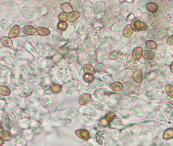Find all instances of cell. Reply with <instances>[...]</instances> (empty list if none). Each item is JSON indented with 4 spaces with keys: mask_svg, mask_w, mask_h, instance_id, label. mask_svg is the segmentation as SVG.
<instances>
[{
    "mask_svg": "<svg viewBox=\"0 0 173 146\" xmlns=\"http://www.w3.org/2000/svg\"><path fill=\"white\" fill-rule=\"evenodd\" d=\"M9 81L11 84L16 87H19L24 85L26 82V79L22 74L18 72L12 73L10 75Z\"/></svg>",
    "mask_w": 173,
    "mask_h": 146,
    "instance_id": "1",
    "label": "cell"
},
{
    "mask_svg": "<svg viewBox=\"0 0 173 146\" xmlns=\"http://www.w3.org/2000/svg\"><path fill=\"white\" fill-rule=\"evenodd\" d=\"M33 93V87L30 84H25L22 85L19 88L18 93L20 97L28 98L32 95Z\"/></svg>",
    "mask_w": 173,
    "mask_h": 146,
    "instance_id": "2",
    "label": "cell"
},
{
    "mask_svg": "<svg viewBox=\"0 0 173 146\" xmlns=\"http://www.w3.org/2000/svg\"><path fill=\"white\" fill-rule=\"evenodd\" d=\"M85 57L89 63H95L97 62L98 54L95 50H89L85 54Z\"/></svg>",
    "mask_w": 173,
    "mask_h": 146,
    "instance_id": "3",
    "label": "cell"
},
{
    "mask_svg": "<svg viewBox=\"0 0 173 146\" xmlns=\"http://www.w3.org/2000/svg\"><path fill=\"white\" fill-rule=\"evenodd\" d=\"M31 132L34 136H38L42 134L44 132V128L40 124L35 123L31 128Z\"/></svg>",
    "mask_w": 173,
    "mask_h": 146,
    "instance_id": "4",
    "label": "cell"
},
{
    "mask_svg": "<svg viewBox=\"0 0 173 146\" xmlns=\"http://www.w3.org/2000/svg\"><path fill=\"white\" fill-rule=\"evenodd\" d=\"M127 67L132 70H136L138 69V63L133 58L132 55L129 54L127 57Z\"/></svg>",
    "mask_w": 173,
    "mask_h": 146,
    "instance_id": "5",
    "label": "cell"
},
{
    "mask_svg": "<svg viewBox=\"0 0 173 146\" xmlns=\"http://www.w3.org/2000/svg\"><path fill=\"white\" fill-rule=\"evenodd\" d=\"M20 33V27L18 25H15L10 29L9 32V37L10 38H15L19 35Z\"/></svg>",
    "mask_w": 173,
    "mask_h": 146,
    "instance_id": "6",
    "label": "cell"
},
{
    "mask_svg": "<svg viewBox=\"0 0 173 146\" xmlns=\"http://www.w3.org/2000/svg\"><path fill=\"white\" fill-rule=\"evenodd\" d=\"M143 48L141 47H137L134 49L132 52V56L135 61H138L142 56Z\"/></svg>",
    "mask_w": 173,
    "mask_h": 146,
    "instance_id": "7",
    "label": "cell"
},
{
    "mask_svg": "<svg viewBox=\"0 0 173 146\" xmlns=\"http://www.w3.org/2000/svg\"><path fill=\"white\" fill-rule=\"evenodd\" d=\"M91 98V96L89 93H84L81 95L79 98V103L80 105H84L89 103Z\"/></svg>",
    "mask_w": 173,
    "mask_h": 146,
    "instance_id": "8",
    "label": "cell"
},
{
    "mask_svg": "<svg viewBox=\"0 0 173 146\" xmlns=\"http://www.w3.org/2000/svg\"><path fill=\"white\" fill-rule=\"evenodd\" d=\"M133 79L135 82L140 83L143 81V74L141 70H137L134 73Z\"/></svg>",
    "mask_w": 173,
    "mask_h": 146,
    "instance_id": "9",
    "label": "cell"
},
{
    "mask_svg": "<svg viewBox=\"0 0 173 146\" xmlns=\"http://www.w3.org/2000/svg\"><path fill=\"white\" fill-rule=\"evenodd\" d=\"M131 26L135 32H139L141 30V21L139 18H135L131 22Z\"/></svg>",
    "mask_w": 173,
    "mask_h": 146,
    "instance_id": "10",
    "label": "cell"
},
{
    "mask_svg": "<svg viewBox=\"0 0 173 146\" xmlns=\"http://www.w3.org/2000/svg\"><path fill=\"white\" fill-rule=\"evenodd\" d=\"M22 32L24 34H27V35H33L37 32V28H35L34 26L28 25L24 26L23 28Z\"/></svg>",
    "mask_w": 173,
    "mask_h": 146,
    "instance_id": "11",
    "label": "cell"
},
{
    "mask_svg": "<svg viewBox=\"0 0 173 146\" xmlns=\"http://www.w3.org/2000/svg\"><path fill=\"white\" fill-rule=\"evenodd\" d=\"M83 71L85 74H87L89 75H95L96 73V71H95V67L90 63L85 64L83 66Z\"/></svg>",
    "mask_w": 173,
    "mask_h": 146,
    "instance_id": "12",
    "label": "cell"
},
{
    "mask_svg": "<svg viewBox=\"0 0 173 146\" xmlns=\"http://www.w3.org/2000/svg\"><path fill=\"white\" fill-rule=\"evenodd\" d=\"M80 16V13L77 11H73L68 15L69 22H73L77 20Z\"/></svg>",
    "mask_w": 173,
    "mask_h": 146,
    "instance_id": "13",
    "label": "cell"
},
{
    "mask_svg": "<svg viewBox=\"0 0 173 146\" xmlns=\"http://www.w3.org/2000/svg\"><path fill=\"white\" fill-rule=\"evenodd\" d=\"M36 28L37 34L41 36H47L51 33L50 30L47 28L38 26Z\"/></svg>",
    "mask_w": 173,
    "mask_h": 146,
    "instance_id": "14",
    "label": "cell"
},
{
    "mask_svg": "<svg viewBox=\"0 0 173 146\" xmlns=\"http://www.w3.org/2000/svg\"><path fill=\"white\" fill-rule=\"evenodd\" d=\"M1 42L2 45L6 47H11L13 46L12 40L8 36H2L1 38Z\"/></svg>",
    "mask_w": 173,
    "mask_h": 146,
    "instance_id": "15",
    "label": "cell"
},
{
    "mask_svg": "<svg viewBox=\"0 0 173 146\" xmlns=\"http://www.w3.org/2000/svg\"><path fill=\"white\" fill-rule=\"evenodd\" d=\"M122 53L120 51L118 50H114L111 51L109 53V59L111 60H116L119 59L121 56H122Z\"/></svg>",
    "mask_w": 173,
    "mask_h": 146,
    "instance_id": "16",
    "label": "cell"
},
{
    "mask_svg": "<svg viewBox=\"0 0 173 146\" xmlns=\"http://www.w3.org/2000/svg\"><path fill=\"white\" fill-rule=\"evenodd\" d=\"M68 115L70 117L74 119H76L78 117L79 115V111L78 109L75 108V107H72L68 111Z\"/></svg>",
    "mask_w": 173,
    "mask_h": 146,
    "instance_id": "17",
    "label": "cell"
},
{
    "mask_svg": "<svg viewBox=\"0 0 173 146\" xmlns=\"http://www.w3.org/2000/svg\"><path fill=\"white\" fill-rule=\"evenodd\" d=\"M75 133L78 138L82 139H86L89 136V132L87 130H77L75 132Z\"/></svg>",
    "mask_w": 173,
    "mask_h": 146,
    "instance_id": "18",
    "label": "cell"
},
{
    "mask_svg": "<svg viewBox=\"0 0 173 146\" xmlns=\"http://www.w3.org/2000/svg\"><path fill=\"white\" fill-rule=\"evenodd\" d=\"M60 8L64 13H71L73 11V8L70 3L66 2L61 4Z\"/></svg>",
    "mask_w": 173,
    "mask_h": 146,
    "instance_id": "19",
    "label": "cell"
},
{
    "mask_svg": "<svg viewBox=\"0 0 173 146\" xmlns=\"http://www.w3.org/2000/svg\"><path fill=\"white\" fill-rule=\"evenodd\" d=\"M0 136H1V138L6 141L10 140L12 138V134H11L10 132L5 130H2L1 132Z\"/></svg>",
    "mask_w": 173,
    "mask_h": 146,
    "instance_id": "20",
    "label": "cell"
},
{
    "mask_svg": "<svg viewBox=\"0 0 173 146\" xmlns=\"http://www.w3.org/2000/svg\"><path fill=\"white\" fill-rule=\"evenodd\" d=\"M133 28H131V24H127L124 28L123 34L124 36H125L126 38H129L133 34Z\"/></svg>",
    "mask_w": 173,
    "mask_h": 146,
    "instance_id": "21",
    "label": "cell"
},
{
    "mask_svg": "<svg viewBox=\"0 0 173 146\" xmlns=\"http://www.w3.org/2000/svg\"><path fill=\"white\" fill-rule=\"evenodd\" d=\"M142 56L144 59H146L147 60H151L155 57L154 53L152 52V51L148 50L143 51Z\"/></svg>",
    "mask_w": 173,
    "mask_h": 146,
    "instance_id": "22",
    "label": "cell"
},
{
    "mask_svg": "<svg viewBox=\"0 0 173 146\" xmlns=\"http://www.w3.org/2000/svg\"><path fill=\"white\" fill-rule=\"evenodd\" d=\"M124 86L122 83L120 82H114L111 84L110 88L112 90L114 91H119L123 88Z\"/></svg>",
    "mask_w": 173,
    "mask_h": 146,
    "instance_id": "23",
    "label": "cell"
},
{
    "mask_svg": "<svg viewBox=\"0 0 173 146\" xmlns=\"http://www.w3.org/2000/svg\"><path fill=\"white\" fill-rule=\"evenodd\" d=\"M158 8L157 4L153 2L149 3L146 5L147 10L150 13H155L157 12Z\"/></svg>",
    "mask_w": 173,
    "mask_h": 146,
    "instance_id": "24",
    "label": "cell"
},
{
    "mask_svg": "<svg viewBox=\"0 0 173 146\" xmlns=\"http://www.w3.org/2000/svg\"><path fill=\"white\" fill-rule=\"evenodd\" d=\"M4 121L6 123H9L16 120V116L12 113H6L4 117Z\"/></svg>",
    "mask_w": 173,
    "mask_h": 146,
    "instance_id": "25",
    "label": "cell"
},
{
    "mask_svg": "<svg viewBox=\"0 0 173 146\" xmlns=\"http://www.w3.org/2000/svg\"><path fill=\"white\" fill-rule=\"evenodd\" d=\"M43 104L45 107L50 108L52 107L54 104V101L51 97H46L43 101Z\"/></svg>",
    "mask_w": 173,
    "mask_h": 146,
    "instance_id": "26",
    "label": "cell"
},
{
    "mask_svg": "<svg viewBox=\"0 0 173 146\" xmlns=\"http://www.w3.org/2000/svg\"><path fill=\"white\" fill-rule=\"evenodd\" d=\"M14 141L16 142V143L19 144H23L24 143L26 142V136L21 134H19L15 136L14 137Z\"/></svg>",
    "mask_w": 173,
    "mask_h": 146,
    "instance_id": "27",
    "label": "cell"
},
{
    "mask_svg": "<svg viewBox=\"0 0 173 146\" xmlns=\"http://www.w3.org/2000/svg\"><path fill=\"white\" fill-rule=\"evenodd\" d=\"M0 94L4 96H8L10 95L11 91L9 87L6 86H0Z\"/></svg>",
    "mask_w": 173,
    "mask_h": 146,
    "instance_id": "28",
    "label": "cell"
},
{
    "mask_svg": "<svg viewBox=\"0 0 173 146\" xmlns=\"http://www.w3.org/2000/svg\"><path fill=\"white\" fill-rule=\"evenodd\" d=\"M145 46L150 50H154L157 48V45L154 41L148 40L145 42Z\"/></svg>",
    "mask_w": 173,
    "mask_h": 146,
    "instance_id": "29",
    "label": "cell"
},
{
    "mask_svg": "<svg viewBox=\"0 0 173 146\" xmlns=\"http://www.w3.org/2000/svg\"><path fill=\"white\" fill-rule=\"evenodd\" d=\"M163 138L165 140H170L173 138V129L169 128L166 130L163 134Z\"/></svg>",
    "mask_w": 173,
    "mask_h": 146,
    "instance_id": "30",
    "label": "cell"
},
{
    "mask_svg": "<svg viewBox=\"0 0 173 146\" xmlns=\"http://www.w3.org/2000/svg\"><path fill=\"white\" fill-rule=\"evenodd\" d=\"M17 113H18V117L21 119L27 117L28 116V112H27L26 110L24 109H18Z\"/></svg>",
    "mask_w": 173,
    "mask_h": 146,
    "instance_id": "31",
    "label": "cell"
},
{
    "mask_svg": "<svg viewBox=\"0 0 173 146\" xmlns=\"http://www.w3.org/2000/svg\"><path fill=\"white\" fill-rule=\"evenodd\" d=\"M116 117L115 114L113 112H110L108 113L107 114L105 117V119L107 121V122L110 123L115 119Z\"/></svg>",
    "mask_w": 173,
    "mask_h": 146,
    "instance_id": "32",
    "label": "cell"
},
{
    "mask_svg": "<svg viewBox=\"0 0 173 146\" xmlns=\"http://www.w3.org/2000/svg\"><path fill=\"white\" fill-rule=\"evenodd\" d=\"M165 92L169 97L173 96V86L171 84H167L165 86Z\"/></svg>",
    "mask_w": 173,
    "mask_h": 146,
    "instance_id": "33",
    "label": "cell"
},
{
    "mask_svg": "<svg viewBox=\"0 0 173 146\" xmlns=\"http://www.w3.org/2000/svg\"><path fill=\"white\" fill-rule=\"evenodd\" d=\"M83 80L87 83H91L95 80V77L93 75L85 74L83 76Z\"/></svg>",
    "mask_w": 173,
    "mask_h": 146,
    "instance_id": "34",
    "label": "cell"
},
{
    "mask_svg": "<svg viewBox=\"0 0 173 146\" xmlns=\"http://www.w3.org/2000/svg\"><path fill=\"white\" fill-rule=\"evenodd\" d=\"M68 23L66 22H60L57 24V28L60 31H64L68 28Z\"/></svg>",
    "mask_w": 173,
    "mask_h": 146,
    "instance_id": "35",
    "label": "cell"
},
{
    "mask_svg": "<svg viewBox=\"0 0 173 146\" xmlns=\"http://www.w3.org/2000/svg\"><path fill=\"white\" fill-rule=\"evenodd\" d=\"M51 88L53 93L56 94L60 92L62 89V86L60 85H53Z\"/></svg>",
    "mask_w": 173,
    "mask_h": 146,
    "instance_id": "36",
    "label": "cell"
},
{
    "mask_svg": "<svg viewBox=\"0 0 173 146\" xmlns=\"http://www.w3.org/2000/svg\"><path fill=\"white\" fill-rule=\"evenodd\" d=\"M58 20L60 22H66L68 20V15L64 12H61L58 15Z\"/></svg>",
    "mask_w": 173,
    "mask_h": 146,
    "instance_id": "37",
    "label": "cell"
},
{
    "mask_svg": "<svg viewBox=\"0 0 173 146\" xmlns=\"http://www.w3.org/2000/svg\"><path fill=\"white\" fill-rule=\"evenodd\" d=\"M95 113V111L92 108L89 107L88 109H85L84 111V114H86L87 115L89 116H94V113Z\"/></svg>",
    "mask_w": 173,
    "mask_h": 146,
    "instance_id": "38",
    "label": "cell"
},
{
    "mask_svg": "<svg viewBox=\"0 0 173 146\" xmlns=\"http://www.w3.org/2000/svg\"><path fill=\"white\" fill-rule=\"evenodd\" d=\"M103 132H97V135H96V138H97V141L100 145H102L103 144V140H102L101 138V136Z\"/></svg>",
    "mask_w": 173,
    "mask_h": 146,
    "instance_id": "39",
    "label": "cell"
},
{
    "mask_svg": "<svg viewBox=\"0 0 173 146\" xmlns=\"http://www.w3.org/2000/svg\"><path fill=\"white\" fill-rule=\"evenodd\" d=\"M104 65H103V64L101 63H98V64L96 65L95 67H96V69H97V72H98L100 73V72L102 71V70H103V67H104Z\"/></svg>",
    "mask_w": 173,
    "mask_h": 146,
    "instance_id": "40",
    "label": "cell"
},
{
    "mask_svg": "<svg viewBox=\"0 0 173 146\" xmlns=\"http://www.w3.org/2000/svg\"><path fill=\"white\" fill-rule=\"evenodd\" d=\"M167 44L169 45H173V34L170 36L167 39Z\"/></svg>",
    "mask_w": 173,
    "mask_h": 146,
    "instance_id": "41",
    "label": "cell"
},
{
    "mask_svg": "<svg viewBox=\"0 0 173 146\" xmlns=\"http://www.w3.org/2000/svg\"><path fill=\"white\" fill-rule=\"evenodd\" d=\"M13 105H14V107H19L20 106V105H21V103H20V101H14V103H13Z\"/></svg>",
    "mask_w": 173,
    "mask_h": 146,
    "instance_id": "42",
    "label": "cell"
},
{
    "mask_svg": "<svg viewBox=\"0 0 173 146\" xmlns=\"http://www.w3.org/2000/svg\"><path fill=\"white\" fill-rule=\"evenodd\" d=\"M107 123H108V122H107V121L106 120V119H103L102 120H101V124L102 125H106L107 124Z\"/></svg>",
    "mask_w": 173,
    "mask_h": 146,
    "instance_id": "43",
    "label": "cell"
},
{
    "mask_svg": "<svg viewBox=\"0 0 173 146\" xmlns=\"http://www.w3.org/2000/svg\"><path fill=\"white\" fill-rule=\"evenodd\" d=\"M168 101H169V103L173 105V96L170 97L168 99Z\"/></svg>",
    "mask_w": 173,
    "mask_h": 146,
    "instance_id": "44",
    "label": "cell"
},
{
    "mask_svg": "<svg viewBox=\"0 0 173 146\" xmlns=\"http://www.w3.org/2000/svg\"><path fill=\"white\" fill-rule=\"evenodd\" d=\"M170 70L171 71L172 73H173V61L171 63V65H170Z\"/></svg>",
    "mask_w": 173,
    "mask_h": 146,
    "instance_id": "45",
    "label": "cell"
},
{
    "mask_svg": "<svg viewBox=\"0 0 173 146\" xmlns=\"http://www.w3.org/2000/svg\"><path fill=\"white\" fill-rule=\"evenodd\" d=\"M84 146H93V145L92 144H91V143H88V144H86V145H85Z\"/></svg>",
    "mask_w": 173,
    "mask_h": 146,
    "instance_id": "46",
    "label": "cell"
},
{
    "mask_svg": "<svg viewBox=\"0 0 173 146\" xmlns=\"http://www.w3.org/2000/svg\"><path fill=\"white\" fill-rule=\"evenodd\" d=\"M0 141H1V144H0V145L1 146H2V144H3V142H4V140L2 139V138H1V140H0Z\"/></svg>",
    "mask_w": 173,
    "mask_h": 146,
    "instance_id": "47",
    "label": "cell"
},
{
    "mask_svg": "<svg viewBox=\"0 0 173 146\" xmlns=\"http://www.w3.org/2000/svg\"><path fill=\"white\" fill-rule=\"evenodd\" d=\"M6 146V145H4V146Z\"/></svg>",
    "mask_w": 173,
    "mask_h": 146,
    "instance_id": "48",
    "label": "cell"
}]
</instances>
